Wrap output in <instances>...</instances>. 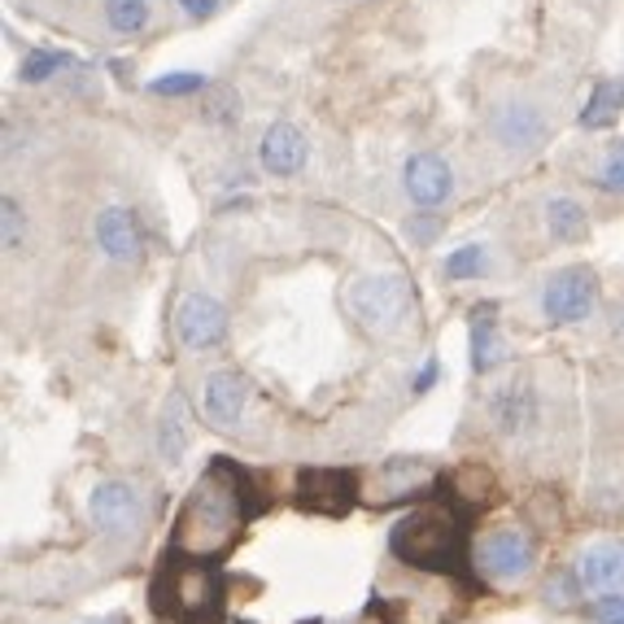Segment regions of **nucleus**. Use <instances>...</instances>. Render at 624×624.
<instances>
[{
    "label": "nucleus",
    "instance_id": "1",
    "mask_svg": "<svg viewBox=\"0 0 624 624\" xmlns=\"http://www.w3.org/2000/svg\"><path fill=\"white\" fill-rule=\"evenodd\" d=\"M250 476L241 467H232L228 459H215L201 481L188 489L180 516H175V533H171V551L188 555V559H223L241 529L263 511V502H250Z\"/></svg>",
    "mask_w": 624,
    "mask_h": 624
},
{
    "label": "nucleus",
    "instance_id": "2",
    "mask_svg": "<svg viewBox=\"0 0 624 624\" xmlns=\"http://www.w3.org/2000/svg\"><path fill=\"white\" fill-rule=\"evenodd\" d=\"M389 551L419 573H463L467 564V511L446 502H424L389 529Z\"/></svg>",
    "mask_w": 624,
    "mask_h": 624
},
{
    "label": "nucleus",
    "instance_id": "3",
    "mask_svg": "<svg viewBox=\"0 0 624 624\" xmlns=\"http://www.w3.org/2000/svg\"><path fill=\"white\" fill-rule=\"evenodd\" d=\"M153 608L175 624H219L223 616V577L206 559H188L180 551L162 555L153 577Z\"/></svg>",
    "mask_w": 624,
    "mask_h": 624
},
{
    "label": "nucleus",
    "instance_id": "4",
    "mask_svg": "<svg viewBox=\"0 0 624 624\" xmlns=\"http://www.w3.org/2000/svg\"><path fill=\"white\" fill-rule=\"evenodd\" d=\"M406 307H411V285L397 271L358 276L349 285V311L358 314L367 327H397Z\"/></svg>",
    "mask_w": 624,
    "mask_h": 624
},
{
    "label": "nucleus",
    "instance_id": "5",
    "mask_svg": "<svg viewBox=\"0 0 624 624\" xmlns=\"http://www.w3.org/2000/svg\"><path fill=\"white\" fill-rule=\"evenodd\" d=\"M533 559H538V546H533V538H529L524 529H516V524H502V529L485 533V538H481V551H476V568H481L489 581H498V586H511V581L529 577V573H533Z\"/></svg>",
    "mask_w": 624,
    "mask_h": 624
},
{
    "label": "nucleus",
    "instance_id": "6",
    "mask_svg": "<svg viewBox=\"0 0 624 624\" xmlns=\"http://www.w3.org/2000/svg\"><path fill=\"white\" fill-rule=\"evenodd\" d=\"M88 516L105 538H131L145 524V498L127 481H101L88 494Z\"/></svg>",
    "mask_w": 624,
    "mask_h": 624
},
{
    "label": "nucleus",
    "instance_id": "7",
    "mask_svg": "<svg viewBox=\"0 0 624 624\" xmlns=\"http://www.w3.org/2000/svg\"><path fill=\"white\" fill-rule=\"evenodd\" d=\"M599 307V276L590 267H564L546 280L542 314L551 323H581Z\"/></svg>",
    "mask_w": 624,
    "mask_h": 624
},
{
    "label": "nucleus",
    "instance_id": "8",
    "mask_svg": "<svg viewBox=\"0 0 624 624\" xmlns=\"http://www.w3.org/2000/svg\"><path fill=\"white\" fill-rule=\"evenodd\" d=\"M358 502V481L354 472H340V467H311L298 476V507L311 511V516H327V520H340L349 516Z\"/></svg>",
    "mask_w": 624,
    "mask_h": 624
},
{
    "label": "nucleus",
    "instance_id": "9",
    "mask_svg": "<svg viewBox=\"0 0 624 624\" xmlns=\"http://www.w3.org/2000/svg\"><path fill=\"white\" fill-rule=\"evenodd\" d=\"M175 336L193 354L223 345V336H228V307L219 298H210V293H184L180 307H175Z\"/></svg>",
    "mask_w": 624,
    "mask_h": 624
},
{
    "label": "nucleus",
    "instance_id": "10",
    "mask_svg": "<svg viewBox=\"0 0 624 624\" xmlns=\"http://www.w3.org/2000/svg\"><path fill=\"white\" fill-rule=\"evenodd\" d=\"M402 188H406V197L415 206L437 210V206H446L454 197V171L437 153H411L402 162Z\"/></svg>",
    "mask_w": 624,
    "mask_h": 624
},
{
    "label": "nucleus",
    "instance_id": "11",
    "mask_svg": "<svg viewBox=\"0 0 624 624\" xmlns=\"http://www.w3.org/2000/svg\"><path fill=\"white\" fill-rule=\"evenodd\" d=\"M489 131L502 149L511 153H533L542 140H546V114L529 101H507L489 114Z\"/></svg>",
    "mask_w": 624,
    "mask_h": 624
},
{
    "label": "nucleus",
    "instance_id": "12",
    "mask_svg": "<svg viewBox=\"0 0 624 624\" xmlns=\"http://www.w3.org/2000/svg\"><path fill=\"white\" fill-rule=\"evenodd\" d=\"M577 586L590 594H624V542L603 538L577 555Z\"/></svg>",
    "mask_w": 624,
    "mask_h": 624
},
{
    "label": "nucleus",
    "instance_id": "13",
    "mask_svg": "<svg viewBox=\"0 0 624 624\" xmlns=\"http://www.w3.org/2000/svg\"><path fill=\"white\" fill-rule=\"evenodd\" d=\"M92 236H96V250L109 258V263H136L140 250H145V232H140V219L127 210V206H105L92 223Z\"/></svg>",
    "mask_w": 624,
    "mask_h": 624
},
{
    "label": "nucleus",
    "instance_id": "14",
    "mask_svg": "<svg viewBox=\"0 0 624 624\" xmlns=\"http://www.w3.org/2000/svg\"><path fill=\"white\" fill-rule=\"evenodd\" d=\"M307 136L293 127V123H271L263 131V145H258V162L271 180H293L302 166H307Z\"/></svg>",
    "mask_w": 624,
    "mask_h": 624
},
{
    "label": "nucleus",
    "instance_id": "15",
    "mask_svg": "<svg viewBox=\"0 0 624 624\" xmlns=\"http://www.w3.org/2000/svg\"><path fill=\"white\" fill-rule=\"evenodd\" d=\"M250 402V384L236 371H210L206 375V419L215 428H236Z\"/></svg>",
    "mask_w": 624,
    "mask_h": 624
},
{
    "label": "nucleus",
    "instance_id": "16",
    "mask_svg": "<svg viewBox=\"0 0 624 624\" xmlns=\"http://www.w3.org/2000/svg\"><path fill=\"white\" fill-rule=\"evenodd\" d=\"M158 459L162 463H180L184 454H188V441H193V415H188V397L175 389V393H166V402H162V415H158Z\"/></svg>",
    "mask_w": 624,
    "mask_h": 624
},
{
    "label": "nucleus",
    "instance_id": "17",
    "mask_svg": "<svg viewBox=\"0 0 624 624\" xmlns=\"http://www.w3.org/2000/svg\"><path fill=\"white\" fill-rule=\"evenodd\" d=\"M498 307L485 302V307H472V371L476 375H489L502 358H507V345L498 336Z\"/></svg>",
    "mask_w": 624,
    "mask_h": 624
},
{
    "label": "nucleus",
    "instance_id": "18",
    "mask_svg": "<svg viewBox=\"0 0 624 624\" xmlns=\"http://www.w3.org/2000/svg\"><path fill=\"white\" fill-rule=\"evenodd\" d=\"M494 424L507 432V437H520L538 424V397L529 384H502L494 393Z\"/></svg>",
    "mask_w": 624,
    "mask_h": 624
},
{
    "label": "nucleus",
    "instance_id": "19",
    "mask_svg": "<svg viewBox=\"0 0 624 624\" xmlns=\"http://www.w3.org/2000/svg\"><path fill=\"white\" fill-rule=\"evenodd\" d=\"M621 109H624V79H599L594 92H590V101H586V109H581V127L586 131H603V127H612L621 118Z\"/></svg>",
    "mask_w": 624,
    "mask_h": 624
},
{
    "label": "nucleus",
    "instance_id": "20",
    "mask_svg": "<svg viewBox=\"0 0 624 624\" xmlns=\"http://www.w3.org/2000/svg\"><path fill=\"white\" fill-rule=\"evenodd\" d=\"M586 228H590V219H586V206L577 197H551L546 201V232L555 241H581Z\"/></svg>",
    "mask_w": 624,
    "mask_h": 624
},
{
    "label": "nucleus",
    "instance_id": "21",
    "mask_svg": "<svg viewBox=\"0 0 624 624\" xmlns=\"http://www.w3.org/2000/svg\"><path fill=\"white\" fill-rule=\"evenodd\" d=\"M101 18L114 35H140L153 22V4L149 0H101Z\"/></svg>",
    "mask_w": 624,
    "mask_h": 624
},
{
    "label": "nucleus",
    "instance_id": "22",
    "mask_svg": "<svg viewBox=\"0 0 624 624\" xmlns=\"http://www.w3.org/2000/svg\"><path fill=\"white\" fill-rule=\"evenodd\" d=\"M74 61H70V53H57V48H31L26 57H22V83H48L53 74H61V70H70Z\"/></svg>",
    "mask_w": 624,
    "mask_h": 624
},
{
    "label": "nucleus",
    "instance_id": "23",
    "mask_svg": "<svg viewBox=\"0 0 624 624\" xmlns=\"http://www.w3.org/2000/svg\"><path fill=\"white\" fill-rule=\"evenodd\" d=\"M485 267H489V254H485V245H459V250H454V254L441 263L446 280H476Z\"/></svg>",
    "mask_w": 624,
    "mask_h": 624
},
{
    "label": "nucleus",
    "instance_id": "24",
    "mask_svg": "<svg viewBox=\"0 0 624 624\" xmlns=\"http://www.w3.org/2000/svg\"><path fill=\"white\" fill-rule=\"evenodd\" d=\"M0 241H4V254H22L26 250V215H22L18 197L0 201Z\"/></svg>",
    "mask_w": 624,
    "mask_h": 624
},
{
    "label": "nucleus",
    "instance_id": "25",
    "mask_svg": "<svg viewBox=\"0 0 624 624\" xmlns=\"http://www.w3.org/2000/svg\"><path fill=\"white\" fill-rule=\"evenodd\" d=\"M153 96H193V92H206V74L197 70H175V74H162L149 83Z\"/></svg>",
    "mask_w": 624,
    "mask_h": 624
},
{
    "label": "nucleus",
    "instance_id": "26",
    "mask_svg": "<svg viewBox=\"0 0 624 624\" xmlns=\"http://www.w3.org/2000/svg\"><path fill=\"white\" fill-rule=\"evenodd\" d=\"M594 184H599V188H608V193H621V197H624V140L608 149V158H603V166H599Z\"/></svg>",
    "mask_w": 624,
    "mask_h": 624
},
{
    "label": "nucleus",
    "instance_id": "27",
    "mask_svg": "<svg viewBox=\"0 0 624 624\" xmlns=\"http://www.w3.org/2000/svg\"><path fill=\"white\" fill-rule=\"evenodd\" d=\"M590 621L624 624V594H599V603H590Z\"/></svg>",
    "mask_w": 624,
    "mask_h": 624
},
{
    "label": "nucleus",
    "instance_id": "28",
    "mask_svg": "<svg viewBox=\"0 0 624 624\" xmlns=\"http://www.w3.org/2000/svg\"><path fill=\"white\" fill-rule=\"evenodd\" d=\"M406 232L419 241V245H428L437 232H441V215H411V223H406Z\"/></svg>",
    "mask_w": 624,
    "mask_h": 624
},
{
    "label": "nucleus",
    "instance_id": "29",
    "mask_svg": "<svg viewBox=\"0 0 624 624\" xmlns=\"http://www.w3.org/2000/svg\"><path fill=\"white\" fill-rule=\"evenodd\" d=\"M193 22H206V18H215L219 9H223V0H175Z\"/></svg>",
    "mask_w": 624,
    "mask_h": 624
},
{
    "label": "nucleus",
    "instance_id": "30",
    "mask_svg": "<svg viewBox=\"0 0 624 624\" xmlns=\"http://www.w3.org/2000/svg\"><path fill=\"white\" fill-rule=\"evenodd\" d=\"M437 375H441V362H437V358H428V362H424V371L415 375V389H419V393H428V389L437 384Z\"/></svg>",
    "mask_w": 624,
    "mask_h": 624
},
{
    "label": "nucleus",
    "instance_id": "31",
    "mask_svg": "<svg viewBox=\"0 0 624 624\" xmlns=\"http://www.w3.org/2000/svg\"><path fill=\"white\" fill-rule=\"evenodd\" d=\"M96 624H127V616H105V621H96Z\"/></svg>",
    "mask_w": 624,
    "mask_h": 624
}]
</instances>
